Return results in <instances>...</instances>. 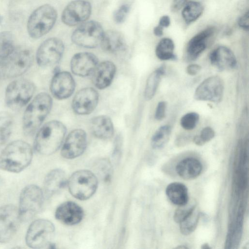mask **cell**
Listing matches in <instances>:
<instances>
[{
  "mask_svg": "<svg viewBox=\"0 0 249 249\" xmlns=\"http://www.w3.org/2000/svg\"><path fill=\"white\" fill-rule=\"evenodd\" d=\"M238 24L241 28H243L245 30H248L249 25V11L239 18Z\"/></svg>",
  "mask_w": 249,
  "mask_h": 249,
  "instance_id": "b9f144b4",
  "label": "cell"
},
{
  "mask_svg": "<svg viewBox=\"0 0 249 249\" xmlns=\"http://www.w3.org/2000/svg\"><path fill=\"white\" fill-rule=\"evenodd\" d=\"M201 248L203 249H210L211 247L209 246V244L207 243H205L202 245Z\"/></svg>",
  "mask_w": 249,
  "mask_h": 249,
  "instance_id": "7dc6e473",
  "label": "cell"
},
{
  "mask_svg": "<svg viewBox=\"0 0 249 249\" xmlns=\"http://www.w3.org/2000/svg\"><path fill=\"white\" fill-rule=\"evenodd\" d=\"M21 221L18 209L14 205L7 204L0 208V243L12 239Z\"/></svg>",
  "mask_w": 249,
  "mask_h": 249,
  "instance_id": "7c38bea8",
  "label": "cell"
},
{
  "mask_svg": "<svg viewBox=\"0 0 249 249\" xmlns=\"http://www.w3.org/2000/svg\"><path fill=\"white\" fill-rule=\"evenodd\" d=\"M201 67L198 64H191L186 69V72L190 75L194 76L201 70Z\"/></svg>",
  "mask_w": 249,
  "mask_h": 249,
  "instance_id": "7bdbcfd3",
  "label": "cell"
},
{
  "mask_svg": "<svg viewBox=\"0 0 249 249\" xmlns=\"http://www.w3.org/2000/svg\"><path fill=\"white\" fill-rule=\"evenodd\" d=\"M35 89L34 84L27 79H21L11 82L5 90L6 104L14 110L22 108L30 101Z\"/></svg>",
  "mask_w": 249,
  "mask_h": 249,
  "instance_id": "52a82bcc",
  "label": "cell"
},
{
  "mask_svg": "<svg viewBox=\"0 0 249 249\" xmlns=\"http://www.w3.org/2000/svg\"><path fill=\"white\" fill-rule=\"evenodd\" d=\"M202 166L199 160L194 158H187L180 161L176 167L178 175L189 180L196 178L200 175Z\"/></svg>",
  "mask_w": 249,
  "mask_h": 249,
  "instance_id": "484cf974",
  "label": "cell"
},
{
  "mask_svg": "<svg viewBox=\"0 0 249 249\" xmlns=\"http://www.w3.org/2000/svg\"><path fill=\"white\" fill-rule=\"evenodd\" d=\"M188 0H173L171 6V10L177 12L184 5Z\"/></svg>",
  "mask_w": 249,
  "mask_h": 249,
  "instance_id": "ee69618b",
  "label": "cell"
},
{
  "mask_svg": "<svg viewBox=\"0 0 249 249\" xmlns=\"http://www.w3.org/2000/svg\"><path fill=\"white\" fill-rule=\"evenodd\" d=\"M200 213L195 208L192 213L180 223V231L183 235L191 234L196 229L199 218Z\"/></svg>",
  "mask_w": 249,
  "mask_h": 249,
  "instance_id": "836d02e7",
  "label": "cell"
},
{
  "mask_svg": "<svg viewBox=\"0 0 249 249\" xmlns=\"http://www.w3.org/2000/svg\"><path fill=\"white\" fill-rule=\"evenodd\" d=\"M33 55L29 50H16L1 66V72L6 78H13L24 73L31 67Z\"/></svg>",
  "mask_w": 249,
  "mask_h": 249,
  "instance_id": "8fae6325",
  "label": "cell"
},
{
  "mask_svg": "<svg viewBox=\"0 0 249 249\" xmlns=\"http://www.w3.org/2000/svg\"><path fill=\"white\" fill-rule=\"evenodd\" d=\"M130 10V6L128 4L121 5L113 13V17L114 21L117 23H123Z\"/></svg>",
  "mask_w": 249,
  "mask_h": 249,
  "instance_id": "f35d334b",
  "label": "cell"
},
{
  "mask_svg": "<svg viewBox=\"0 0 249 249\" xmlns=\"http://www.w3.org/2000/svg\"><path fill=\"white\" fill-rule=\"evenodd\" d=\"M67 131L65 125L60 121H51L38 131L35 140L36 150L43 155H50L57 151L64 141Z\"/></svg>",
  "mask_w": 249,
  "mask_h": 249,
  "instance_id": "7a4b0ae2",
  "label": "cell"
},
{
  "mask_svg": "<svg viewBox=\"0 0 249 249\" xmlns=\"http://www.w3.org/2000/svg\"><path fill=\"white\" fill-rule=\"evenodd\" d=\"M54 225L50 221L39 219L29 226L25 237L26 244L32 249H42L50 246L54 233Z\"/></svg>",
  "mask_w": 249,
  "mask_h": 249,
  "instance_id": "ba28073f",
  "label": "cell"
},
{
  "mask_svg": "<svg viewBox=\"0 0 249 249\" xmlns=\"http://www.w3.org/2000/svg\"><path fill=\"white\" fill-rule=\"evenodd\" d=\"M87 145V134L80 128L71 131L66 138L62 146L61 154L67 159H72L81 155Z\"/></svg>",
  "mask_w": 249,
  "mask_h": 249,
  "instance_id": "9a60e30c",
  "label": "cell"
},
{
  "mask_svg": "<svg viewBox=\"0 0 249 249\" xmlns=\"http://www.w3.org/2000/svg\"><path fill=\"white\" fill-rule=\"evenodd\" d=\"M55 9L49 4L42 5L30 15L27 29L31 37L37 39L47 34L54 26L57 19Z\"/></svg>",
  "mask_w": 249,
  "mask_h": 249,
  "instance_id": "277c9868",
  "label": "cell"
},
{
  "mask_svg": "<svg viewBox=\"0 0 249 249\" xmlns=\"http://www.w3.org/2000/svg\"><path fill=\"white\" fill-rule=\"evenodd\" d=\"M90 128L92 134L100 139H108L114 134V126L111 119L106 115L93 117L90 122Z\"/></svg>",
  "mask_w": 249,
  "mask_h": 249,
  "instance_id": "cb8c5ba5",
  "label": "cell"
},
{
  "mask_svg": "<svg viewBox=\"0 0 249 249\" xmlns=\"http://www.w3.org/2000/svg\"><path fill=\"white\" fill-rule=\"evenodd\" d=\"M176 248H178V249H186V248H187V247H185L184 246H180L177 247Z\"/></svg>",
  "mask_w": 249,
  "mask_h": 249,
  "instance_id": "c3c4849f",
  "label": "cell"
},
{
  "mask_svg": "<svg viewBox=\"0 0 249 249\" xmlns=\"http://www.w3.org/2000/svg\"><path fill=\"white\" fill-rule=\"evenodd\" d=\"M166 195L173 204L179 206L187 203L189 200L188 189L180 182H172L166 187Z\"/></svg>",
  "mask_w": 249,
  "mask_h": 249,
  "instance_id": "4316f807",
  "label": "cell"
},
{
  "mask_svg": "<svg viewBox=\"0 0 249 249\" xmlns=\"http://www.w3.org/2000/svg\"><path fill=\"white\" fill-rule=\"evenodd\" d=\"M33 150L26 142L18 140L8 144L0 154V168L4 171L19 173L30 164Z\"/></svg>",
  "mask_w": 249,
  "mask_h": 249,
  "instance_id": "6da1fadb",
  "label": "cell"
},
{
  "mask_svg": "<svg viewBox=\"0 0 249 249\" xmlns=\"http://www.w3.org/2000/svg\"><path fill=\"white\" fill-rule=\"evenodd\" d=\"M171 133V126L168 124L159 127L151 138V144L153 148L159 149L168 142Z\"/></svg>",
  "mask_w": 249,
  "mask_h": 249,
  "instance_id": "1f68e13d",
  "label": "cell"
},
{
  "mask_svg": "<svg viewBox=\"0 0 249 249\" xmlns=\"http://www.w3.org/2000/svg\"><path fill=\"white\" fill-rule=\"evenodd\" d=\"M14 38L9 32L0 33V66H2L15 51Z\"/></svg>",
  "mask_w": 249,
  "mask_h": 249,
  "instance_id": "f1b7e54d",
  "label": "cell"
},
{
  "mask_svg": "<svg viewBox=\"0 0 249 249\" xmlns=\"http://www.w3.org/2000/svg\"><path fill=\"white\" fill-rule=\"evenodd\" d=\"M170 24V18L167 15H164L160 18L158 25L164 28L168 27Z\"/></svg>",
  "mask_w": 249,
  "mask_h": 249,
  "instance_id": "f6af8a7d",
  "label": "cell"
},
{
  "mask_svg": "<svg viewBox=\"0 0 249 249\" xmlns=\"http://www.w3.org/2000/svg\"><path fill=\"white\" fill-rule=\"evenodd\" d=\"M98 63V59L94 54L89 52H81L72 56L70 66L74 74L86 77L92 74Z\"/></svg>",
  "mask_w": 249,
  "mask_h": 249,
  "instance_id": "ac0fdd59",
  "label": "cell"
},
{
  "mask_svg": "<svg viewBox=\"0 0 249 249\" xmlns=\"http://www.w3.org/2000/svg\"><path fill=\"white\" fill-rule=\"evenodd\" d=\"M100 45L103 50L110 53L124 51L126 46L122 34L114 30L104 32Z\"/></svg>",
  "mask_w": 249,
  "mask_h": 249,
  "instance_id": "d4e9b609",
  "label": "cell"
},
{
  "mask_svg": "<svg viewBox=\"0 0 249 249\" xmlns=\"http://www.w3.org/2000/svg\"><path fill=\"white\" fill-rule=\"evenodd\" d=\"M196 206V202L194 199L189 200L185 204L179 206L174 213V221L178 223L182 222L192 213Z\"/></svg>",
  "mask_w": 249,
  "mask_h": 249,
  "instance_id": "e575fe53",
  "label": "cell"
},
{
  "mask_svg": "<svg viewBox=\"0 0 249 249\" xmlns=\"http://www.w3.org/2000/svg\"><path fill=\"white\" fill-rule=\"evenodd\" d=\"M199 119V116L198 113L195 112H189L181 117L180 124L184 129L191 130L196 126Z\"/></svg>",
  "mask_w": 249,
  "mask_h": 249,
  "instance_id": "8d00e7d4",
  "label": "cell"
},
{
  "mask_svg": "<svg viewBox=\"0 0 249 249\" xmlns=\"http://www.w3.org/2000/svg\"><path fill=\"white\" fill-rule=\"evenodd\" d=\"M91 13V5L85 0H74L70 2L64 9L61 20L69 26L80 25L86 21Z\"/></svg>",
  "mask_w": 249,
  "mask_h": 249,
  "instance_id": "5bb4252c",
  "label": "cell"
},
{
  "mask_svg": "<svg viewBox=\"0 0 249 249\" xmlns=\"http://www.w3.org/2000/svg\"><path fill=\"white\" fill-rule=\"evenodd\" d=\"M211 63L221 71H228L236 67L237 60L232 51L227 47L220 46L210 54Z\"/></svg>",
  "mask_w": 249,
  "mask_h": 249,
  "instance_id": "ffe728a7",
  "label": "cell"
},
{
  "mask_svg": "<svg viewBox=\"0 0 249 249\" xmlns=\"http://www.w3.org/2000/svg\"><path fill=\"white\" fill-rule=\"evenodd\" d=\"M214 135L213 129L211 127L207 126L201 131L199 135H196L194 138L193 141L196 145L201 146L213 139Z\"/></svg>",
  "mask_w": 249,
  "mask_h": 249,
  "instance_id": "74e56055",
  "label": "cell"
},
{
  "mask_svg": "<svg viewBox=\"0 0 249 249\" xmlns=\"http://www.w3.org/2000/svg\"><path fill=\"white\" fill-rule=\"evenodd\" d=\"M98 101V92L92 88H85L74 95L72 101V108L78 115H88L95 109Z\"/></svg>",
  "mask_w": 249,
  "mask_h": 249,
  "instance_id": "2e32d148",
  "label": "cell"
},
{
  "mask_svg": "<svg viewBox=\"0 0 249 249\" xmlns=\"http://www.w3.org/2000/svg\"><path fill=\"white\" fill-rule=\"evenodd\" d=\"M203 11V7L200 2L192 1L185 4L181 15L185 23L189 24L198 19Z\"/></svg>",
  "mask_w": 249,
  "mask_h": 249,
  "instance_id": "4dcf8cb0",
  "label": "cell"
},
{
  "mask_svg": "<svg viewBox=\"0 0 249 249\" xmlns=\"http://www.w3.org/2000/svg\"><path fill=\"white\" fill-rule=\"evenodd\" d=\"M104 33L100 23L94 20L86 21L74 31L71 39L77 46L94 48L100 45Z\"/></svg>",
  "mask_w": 249,
  "mask_h": 249,
  "instance_id": "9c48e42d",
  "label": "cell"
},
{
  "mask_svg": "<svg viewBox=\"0 0 249 249\" xmlns=\"http://www.w3.org/2000/svg\"><path fill=\"white\" fill-rule=\"evenodd\" d=\"M13 119L7 112L0 113V145L5 143L11 136Z\"/></svg>",
  "mask_w": 249,
  "mask_h": 249,
  "instance_id": "d6a6232c",
  "label": "cell"
},
{
  "mask_svg": "<svg viewBox=\"0 0 249 249\" xmlns=\"http://www.w3.org/2000/svg\"><path fill=\"white\" fill-rule=\"evenodd\" d=\"M116 71V66L111 61H105L98 63L92 73L93 84L100 89L107 88L112 83Z\"/></svg>",
  "mask_w": 249,
  "mask_h": 249,
  "instance_id": "44dd1931",
  "label": "cell"
},
{
  "mask_svg": "<svg viewBox=\"0 0 249 249\" xmlns=\"http://www.w3.org/2000/svg\"><path fill=\"white\" fill-rule=\"evenodd\" d=\"M163 27L159 25L155 27L153 29L154 34L157 36H160L163 35Z\"/></svg>",
  "mask_w": 249,
  "mask_h": 249,
  "instance_id": "bcb514c9",
  "label": "cell"
},
{
  "mask_svg": "<svg viewBox=\"0 0 249 249\" xmlns=\"http://www.w3.org/2000/svg\"><path fill=\"white\" fill-rule=\"evenodd\" d=\"M166 109V103L165 101L159 102L155 110V119L158 121L162 120L165 116Z\"/></svg>",
  "mask_w": 249,
  "mask_h": 249,
  "instance_id": "ab89813d",
  "label": "cell"
},
{
  "mask_svg": "<svg viewBox=\"0 0 249 249\" xmlns=\"http://www.w3.org/2000/svg\"><path fill=\"white\" fill-rule=\"evenodd\" d=\"M214 27H208L194 36L187 46V54L189 60H194L205 50L206 40L214 33Z\"/></svg>",
  "mask_w": 249,
  "mask_h": 249,
  "instance_id": "7402d4cb",
  "label": "cell"
},
{
  "mask_svg": "<svg viewBox=\"0 0 249 249\" xmlns=\"http://www.w3.org/2000/svg\"><path fill=\"white\" fill-rule=\"evenodd\" d=\"M165 72V67L161 66L149 75L146 80L144 91V97L146 100L149 101L153 98Z\"/></svg>",
  "mask_w": 249,
  "mask_h": 249,
  "instance_id": "83f0119b",
  "label": "cell"
},
{
  "mask_svg": "<svg viewBox=\"0 0 249 249\" xmlns=\"http://www.w3.org/2000/svg\"><path fill=\"white\" fill-rule=\"evenodd\" d=\"M3 21V18L0 15V24H1Z\"/></svg>",
  "mask_w": 249,
  "mask_h": 249,
  "instance_id": "681fc988",
  "label": "cell"
},
{
  "mask_svg": "<svg viewBox=\"0 0 249 249\" xmlns=\"http://www.w3.org/2000/svg\"><path fill=\"white\" fill-rule=\"evenodd\" d=\"M52 105V98L46 92H41L34 98L23 114V129L26 135H32L36 132L49 114Z\"/></svg>",
  "mask_w": 249,
  "mask_h": 249,
  "instance_id": "3957f363",
  "label": "cell"
},
{
  "mask_svg": "<svg viewBox=\"0 0 249 249\" xmlns=\"http://www.w3.org/2000/svg\"><path fill=\"white\" fill-rule=\"evenodd\" d=\"M175 45L169 38L161 39L156 46L155 53L157 57L161 60H176L177 56L174 53Z\"/></svg>",
  "mask_w": 249,
  "mask_h": 249,
  "instance_id": "f546056e",
  "label": "cell"
},
{
  "mask_svg": "<svg viewBox=\"0 0 249 249\" xmlns=\"http://www.w3.org/2000/svg\"><path fill=\"white\" fill-rule=\"evenodd\" d=\"M95 172L105 181L110 180L112 175V167L109 161L102 159L98 160L95 164Z\"/></svg>",
  "mask_w": 249,
  "mask_h": 249,
  "instance_id": "d590c367",
  "label": "cell"
},
{
  "mask_svg": "<svg viewBox=\"0 0 249 249\" xmlns=\"http://www.w3.org/2000/svg\"><path fill=\"white\" fill-rule=\"evenodd\" d=\"M66 175L64 171L55 169L50 171L46 176L44 181L45 195L52 196L63 189L67 183Z\"/></svg>",
  "mask_w": 249,
  "mask_h": 249,
  "instance_id": "603a6c76",
  "label": "cell"
},
{
  "mask_svg": "<svg viewBox=\"0 0 249 249\" xmlns=\"http://www.w3.org/2000/svg\"><path fill=\"white\" fill-rule=\"evenodd\" d=\"M122 144V138L121 135H118L114 141V148L113 153L114 159L119 158L121 154V147Z\"/></svg>",
  "mask_w": 249,
  "mask_h": 249,
  "instance_id": "60d3db41",
  "label": "cell"
},
{
  "mask_svg": "<svg viewBox=\"0 0 249 249\" xmlns=\"http://www.w3.org/2000/svg\"><path fill=\"white\" fill-rule=\"evenodd\" d=\"M224 82L219 76H211L203 81L196 88L194 98L198 101L219 103L222 100Z\"/></svg>",
  "mask_w": 249,
  "mask_h": 249,
  "instance_id": "4fadbf2b",
  "label": "cell"
},
{
  "mask_svg": "<svg viewBox=\"0 0 249 249\" xmlns=\"http://www.w3.org/2000/svg\"><path fill=\"white\" fill-rule=\"evenodd\" d=\"M67 184L69 192L73 197L84 200L94 194L98 181L94 173L88 170H81L71 175Z\"/></svg>",
  "mask_w": 249,
  "mask_h": 249,
  "instance_id": "5b68a950",
  "label": "cell"
},
{
  "mask_svg": "<svg viewBox=\"0 0 249 249\" xmlns=\"http://www.w3.org/2000/svg\"><path fill=\"white\" fill-rule=\"evenodd\" d=\"M44 200L43 192L38 186L30 184L25 187L19 196L18 209L21 220L32 219L42 209Z\"/></svg>",
  "mask_w": 249,
  "mask_h": 249,
  "instance_id": "8992f818",
  "label": "cell"
},
{
  "mask_svg": "<svg viewBox=\"0 0 249 249\" xmlns=\"http://www.w3.org/2000/svg\"><path fill=\"white\" fill-rule=\"evenodd\" d=\"M55 216L58 220L65 225H74L80 223L82 220L84 212L77 204L68 201L57 207Z\"/></svg>",
  "mask_w": 249,
  "mask_h": 249,
  "instance_id": "d6986e66",
  "label": "cell"
},
{
  "mask_svg": "<svg viewBox=\"0 0 249 249\" xmlns=\"http://www.w3.org/2000/svg\"><path fill=\"white\" fill-rule=\"evenodd\" d=\"M64 51L63 41L57 37L49 38L44 41L38 47L36 59L41 67H49L57 64Z\"/></svg>",
  "mask_w": 249,
  "mask_h": 249,
  "instance_id": "30bf717a",
  "label": "cell"
},
{
  "mask_svg": "<svg viewBox=\"0 0 249 249\" xmlns=\"http://www.w3.org/2000/svg\"><path fill=\"white\" fill-rule=\"evenodd\" d=\"M75 82L71 74L68 71H60L54 74L50 84V91L58 100L66 99L73 94Z\"/></svg>",
  "mask_w": 249,
  "mask_h": 249,
  "instance_id": "e0dca14e",
  "label": "cell"
}]
</instances>
